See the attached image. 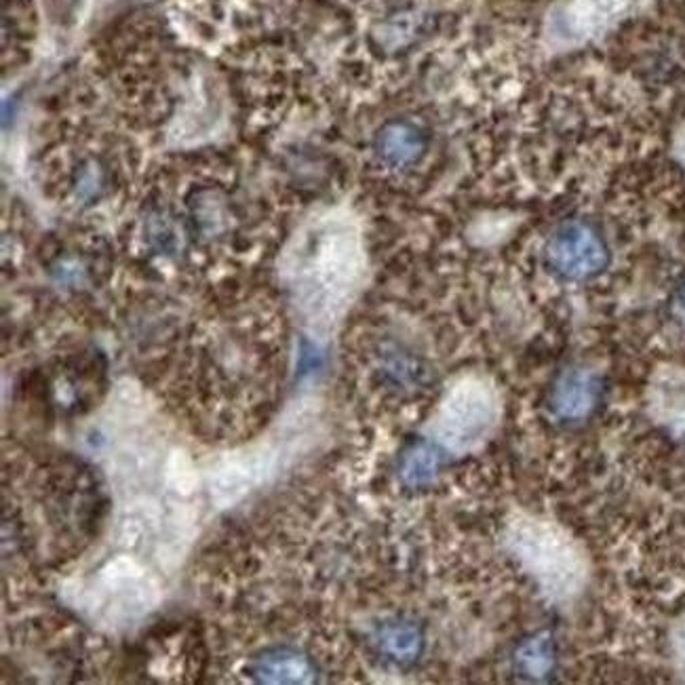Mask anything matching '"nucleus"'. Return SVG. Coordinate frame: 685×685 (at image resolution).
I'll list each match as a JSON object with an SVG mask.
<instances>
[{
  "mask_svg": "<svg viewBox=\"0 0 685 685\" xmlns=\"http://www.w3.org/2000/svg\"><path fill=\"white\" fill-rule=\"evenodd\" d=\"M426 146L428 140L424 131L414 123H390L380 131L376 140L378 159L393 169H405L418 163L426 152Z\"/></svg>",
  "mask_w": 685,
  "mask_h": 685,
  "instance_id": "nucleus-5",
  "label": "nucleus"
},
{
  "mask_svg": "<svg viewBox=\"0 0 685 685\" xmlns=\"http://www.w3.org/2000/svg\"><path fill=\"white\" fill-rule=\"evenodd\" d=\"M506 542L542 595L565 603L582 593L589 578V563L576 540L559 525L521 515L508 527Z\"/></svg>",
  "mask_w": 685,
  "mask_h": 685,
  "instance_id": "nucleus-1",
  "label": "nucleus"
},
{
  "mask_svg": "<svg viewBox=\"0 0 685 685\" xmlns=\"http://www.w3.org/2000/svg\"><path fill=\"white\" fill-rule=\"evenodd\" d=\"M445 447L437 441L418 439L405 447L399 460V477L407 487H426L437 479L445 464Z\"/></svg>",
  "mask_w": 685,
  "mask_h": 685,
  "instance_id": "nucleus-7",
  "label": "nucleus"
},
{
  "mask_svg": "<svg viewBox=\"0 0 685 685\" xmlns=\"http://www.w3.org/2000/svg\"><path fill=\"white\" fill-rule=\"evenodd\" d=\"M498 420V401L483 382H468L456 390L447 407L445 424L452 445L481 441Z\"/></svg>",
  "mask_w": 685,
  "mask_h": 685,
  "instance_id": "nucleus-3",
  "label": "nucleus"
},
{
  "mask_svg": "<svg viewBox=\"0 0 685 685\" xmlns=\"http://www.w3.org/2000/svg\"><path fill=\"white\" fill-rule=\"evenodd\" d=\"M544 262L563 281H591L608 268L610 249L603 234L589 222L561 224L544 245Z\"/></svg>",
  "mask_w": 685,
  "mask_h": 685,
  "instance_id": "nucleus-2",
  "label": "nucleus"
},
{
  "mask_svg": "<svg viewBox=\"0 0 685 685\" xmlns=\"http://www.w3.org/2000/svg\"><path fill=\"white\" fill-rule=\"evenodd\" d=\"M603 380L589 367H570L559 374L551 390V411L563 422H582L601 403Z\"/></svg>",
  "mask_w": 685,
  "mask_h": 685,
  "instance_id": "nucleus-4",
  "label": "nucleus"
},
{
  "mask_svg": "<svg viewBox=\"0 0 685 685\" xmlns=\"http://www.w3.org/2000/svg\"><path fill=\"white\" fill-rule=\"evenodd\" d=\"M555 645L548 635L525 639L515 654V667L527 679H544L555 669Z\"/></svg>",
  "mask_w": 685,
  "mask_h": 685,
  "instance_id": "nucleus-9",
  "label": "nucleus"
},
{
  "mask_svg": "<svg viewBox=\"0 0 685 685\" xmlns=\"http://www.w3.org/2000/svg\"><path fill=\"white\" fill-rule=\"evenodd\" d=\"M251 673L264 683H312L317 679L315 664L298 650L274 648L253 660Z\"/></svg>",
  "mask_w": 685,
  "mask_h": 685,
  "instance_id": "nucleus-6",
  "label": "nucleus"
},
{
  "mask_svg": "<svg viewBox=\"0 0 685 685\" xmlns=\"http://www.w3.org/2000/svg\"><path fill=\"white\" fill-rule=\"evenodd\" d=\"M376 645L382 656L405 667V664L416 662L422 654L424 637L416 624L393 620L380 626L376 633Z\"/></svg>",
  "mask_w": 685,
  "mask_h": 685,
  "instance_id": "nucleus-8",
  "label": "nucleus"
}]
</instances>
